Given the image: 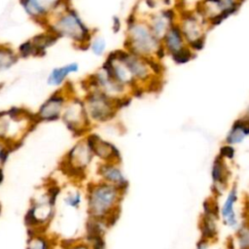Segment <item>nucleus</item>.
Returning <instances> with one entry per match:
<instances>
[{"label":"nucleus","instance_id":"12","mask_svg":"<svg viewBox=\"0 0 249 249\" xmlns=\"http://www.w3.org/2000/svg\"><path fill=\"white\" fill-rule=\"evenodd\" d=\"M97 175L100 181L114 185L124 192L128 188V181L120 164L117 162H101L97 167Z\"/></svg>","mask_w":249,"mask_h":249},{"label":"nucleus","instance_id":"20","mask_svg":"<svg viewBox=\"0 0 249 249\" xmlns=\"http://www.w3.org/2000/svg\"><path fill=\"white\" fill-rule=\"evenodd\" d=\"M55 241L44 231H33L30 234L25 249H53Z\"/></svg>","mask_w":249,"mask_h":249},{"label":"nucleus","instance_id":"31","mask_svg":"<svg viewBox=\"0 0 249 249\" xmlns=\"http://www.w3.org/2000/svg\"><path fill=\"white\" fill-rule=\"evenodd\" d=\"M121 20L118 17H114L113 18V25H112V29L115 33H117L120 29H121Z\"/></svg>","mask_w":249,"mask_h":249},{"label":"nucleus","instance_id":"21","mask_svg":"<svg viewBox=\"0 0 249 249\" xmlns=\"http://www.w3.org/2000/svg\"><path fill=\"white\" fill-rule=\"evenodd\" d=\"M183 36L186 40L192 44L199 39H202V34L200 30V26L197 20L193 17H188L183 23V27L181 29Z\"/></svg>","mask_w":249,"mask_h":249},{"label":"nucleus","instance_id":"26","mask_svg":"<svg viewBox=\"0 0 249 249\" xmlns=\"http://www.w3.org/2000/svg\"><path fill=\"white\" fill-rule=\"evenodd\" d=\"M17 53H18L19 58H27L30 56H35V51H34V47H33L31 40L29 39V40L21 43L18 46Z\"/></svg>","mask_w":249,"mask_h":249},{"label":"nucleus","instance_id":"8","mask_svg":"<svg viewBox=\"0 0 249 249\" xmlns=\"http://www.w3.org/2000/svg\"><path fill=\"white\" fill-rule=\"evenodd\" d=\"M93 158L94 155L84 138L74 144L65 154L61 165L68 176L82 179Z\"/></svg>","mask_w":249,"mask_h":249},{"label":"nucleus","instance_id":"4","mask_svg":"<svg viewBox=\"0 0 249 249\" xmlns=\"http://www.w3.org/2000/svg\"><path fill=\"white\" fill-rule=\"evenodd\" d=\"M161 45L147 22L137 19L133 14L127 18L124 50L142 57H153Z\"/></svg>","mask_w":249,"mask_h":249},{"label":"nucleus","instance_id":"25","mask_svg":"<svg viewBox=\"0 0 249 249\" xmlns=\"http://www.w3.org/2000/svg\"><path fill=\"white\" fill-rule=\"evenodd\" d=\"M107 48L106 41L103 37L98 35H93L90 43H89V49L91 53L96 56H101L104 54Z\"/></svg>","mask_w":249,"mask_h":249},{"label":"nucleus","instance_id":"13","mask_svg":"<svg viewBox=\"0 0 249 249\" xmlns=\"http://www.w3.org/2000/svg\"><path fill=\"white\" fill-rule=\"evenodd\" d=\"M237 199H238L237 188L234 185L230 189L224 202L219 208V215L223 223L227 227L234 230H237V228L240 225V222L235 210Z\"/></svg>","mask_w":249,"mask_h":249},{"label":"nucleus","instance_id":"2","mask_svg":"<svg viewBox=\"0 0 249 249\" xmlns=\"http://www.w3.org/2000/svg\"><path fill=\"white\" fill-rule=\"evenodd\" d=\"M45 26L47 31L53 33L58 39L67 38L81 50L89 49L93 33L72 8L60 14L51 16L47 19Z\"/></svg>","mask_w":249,"mask_h":249},{"label":"nucleus","instance_id":"22","mask_svg":"<svg viewBox=\"0 0 249 249\" xmlns=\"http://www.w3.org/2000/svg\"><path fill=\"white\" fill-rule=\"evenodd\" d=\"M19 59V56L13 48L0 44V72L12 68Z\"/></svg>","mask_w":249,"mask_h":249},{"label":"nucleus","instance_id":"6","mask_svg":"<svg viewBox=\"0 0 249 249\" xmlns=\"http://www.w3.org/2000/svg\"><path fill=\"white\" fill-rule=\"evenodd\" d=\"M84 102L92 124H104L113 120L121 108L127 106L130 102V97L114 99L98 89H90L88 90Z\"/></svg>","mask_w":249,"mask_h":249},{"label":"nucleus","instance_id":"15","mask_svg":"<svg viewBox=\"0 0 249 249\" xmlns=\"http://www.w3.org/2000/svg\"><path fill=\"white\" fill-rule=\"evenodd\" d=\"M173 18V11L166 10L161 11L159 14L152 15L150 17V22L148 23L154 35L161 41L167 30L170 28Z\"/></svg>","mask_w":249,"mask_h":249},{"label":"nucleus","instance_id":"5","mask_svg":"<svg viewBox=\"0 0 249 249\" xmlns=\"http://www.w3.org/2000/svg\"><path fill=\"white\" fill-rule=\"evenodd\" d=\"M59 193V187L50 186L43 194L31 201L24 216V223L29 230L44 231V229L48 227L54 216L55 203Z\"/></svg>","mask_w":249,"mask_h":249},{"label":"nucleus","instance_id":"9","mask_svg":"<svg viewBox=\"0 0 249 249\" xmlns=\"http://www.w3.org/2000/svg\"><path fill=\"white\" fill-rule=\"evenodd\" d=\"M71 94H73V92L67 87L53 91L35 113L37 122L48 123L61 119L62 112Z\"/></svg>","mask_w":249,"mask_h":249},{"label":"nucleus","instance_id":"28","mask_svg":"<svg viewBox=\"0 0 249 249\" xmlns=\"http://www.w3.org/2000/svg\"><path fill=\"white\" fill-rule=\"evenodd\" d=\"M61 249H91L87 241H71L62 242Z\"/></svg>","mask_w":249,"mask_h":249},{"label":"nucleus","instance_id":"17","mask_svg":"<svg viewBox=\"0 0 249 249\" xmlns=\"http://www.w3.org/2000/svg\"><path fill=\"white\" fill-rule=\"evenodd\" d=\"M161 41L163 42L161 43L162 46L166 51L170 53V54L175 53L184 48L182 31L176 25L170 26V28L167 30Z\"/></svg>","mask_w":249,"mask_h":249},{"label":"nucleus","instance_id":"1","mask_svg":"<svg viewBox=\"0 0 249 249\" xmlns=\"http://www.w3.org/2000/svg\"><path fill=\"white\" fill-rule=\"evenodd\" d=\"M124 194V190L100 180L89 184L87 189L89 217L105 220L112 226L118 219Z\"/></svg>","mask_w":249,"mask_h":249},{"label":"nucleus","instance_id":"23","mask_svg":"<svg viewBox=\"0 0 249 249\" xmlns=\"http://www.w3.org/2000/svg\"><path fill=\"white\" fill-rule=\"evenodd\" d=\"M234 241L237 249H249V218H246L237 228Z\"/></svg>","mask_w":249,"mask_h":249},{"label":"nucleus","instance_id":"19","mask_svg":"<svg viewBox=\"0 0 249 249\" xmlns=\"http://www.w3.org/2000/svg\"><path fill=\"white\" fill-rule=\"evenodd\" d=\"M249 134V118L247 120L236 121L230 132L226 137V142L228 145L238 144L244 140V138Z\"/></svg>","mask_w":249,"mask_h":249},{"label":"nucleus","instance_id":"29","mask_svg":"<svg viewBox=\"0 0 249 249\" xmlns=\"http://www.w3.org/2000/svg\"><path fill=\"white\" fill-rule=\"evenodd\" d=\"M12 150L13 149L9 145H7L5 142L0 140V165L1 166H3L4 163L7 161Z\"/></svg>","mask_w":249,"mask_h":249},{"label":"nucleus","instance_id":"32","mask_svg":"<svg viewBox=\"0 0 249 249\" xmlns=\"http://www.w3.org/2000/svg\"><path fill=\"white\" fill-rule=\"evenodd\" d=\"M4 181V171H3V167L0 165V185L3 183Z\"/></svg>","mask_w":249,"mask_h":249},{"label":"nucleus","instance_id":"7","mask_svg":"<svg viewBox=\"0 0 249 249\" xmlns=\"http://www.w3.org/2000/svg\"><path fill=\"white\" fill-rule=\"evenodd\" d=\"M61 120L66 128L75 136H81L87 133L92 125L88 116L84 99L73 94L67 100Z\"/></svg>","mask_w":249,"mask_h":249},{"label":"nucleus","instance_id":"24","mask_svg":"<svg viewBox=\"0 0 249 249\" xmlns=\"http://www.w3.org/2000/svg\"><path fill=\"white\" fill-rule=\"evenodd\" d=\"M83 200L82 193L79 190L68 191L63 196V203L65 206L71 209H78Z\"/></svg>","mask_w":249,"mask_h":249},{"label":"nucleus","instance_id":"27","mask_svg":"<svg viewBox=\"0 0 249 249\" xmlns=\"http://www.w3.org/2000/svg\"><path fill=\"white\" fill-rule=\"evenodd\" d=\"M171 56H172V59L176 63H185V62L189 61L192 58L193 54H192V52L190 50L183 48L182 50L178 51L177 53H172Z\"/></svg>","mask_w":249,"mask_h":249},{"label":"nucleus","instance_id":"18","mask_svg":"<svg viewBox=\"0 0 249 249\" xmlns=\"http://www.w3.org/2000/svg\"><path fill=\"white\" fill-rule=\"evenodd\" d=\"M30 40L34 47L35 56H43L46 53L47 50L56 43L58 38L53 33L46 30V32L37 34Z\"/></svg>","mask_w":249,"mask_h":249},{"label":"nucleus","instance_id":"33","mask_svg":"<svg viewBox=\"0 0 249 249\" xmlns=\"http://www.w3.org/2000/svg\"><path fill=\"white\" fill-rule=\"evenodd\" d=\"M1 209H2V207H1V204H0V214H1Z\"/></svg>","mask_w":249,"mask_h":249},{"label":"nucleus","instance_id":"14","mask_svg":"<svg viewBox=\"0 0 249 249\" xmlns=\"http://www.w3.org/2000/svg\"><path fill=\"white\" fill-rule=\"evenodd\" d=\"M211 178L212 192L217 197V196H221L226 191L230 178V170L225 162V159L221 156H218L212 164Z\"/></svg>","mask_w":249,"mask_h":249},{"label":"nucleus","instance_id":"11","mask_svg":"<svg viewBox=\"0 0 249 249\" xmlns=\"http://www.w3.org/2000/svg\"><path fill=\"white\" fill-rule=\"evenodd\" d=\"M89 147L91 149L94 157H97L102 162L121 161V153L119 149L111 142L102 139L96 133H89L85 137Z\"/></svg>","mask_w":249,"mask_h":249},{"label":"nucleus","instance_id":"16","mask_svg":"<svg viewBox=\"0 0 249 249\" xmlns=\"http://www.w3.org/2000/svg\"><path fill=\"white\" fill-rule=\"evenodd\" d=\"M79 71V64L77 62H69L59 67H54L47 77V84L51 87L62 86L67 78Z\"/></svg>","mask_w":249,"mask_h":249},{"label":"nucleus","instance_id":"3","mask_svg":"<svg viewBox=\"0 0 249 249\" xmlns=\"http://www.w3.org/2000/svg\"><path fill=\"white\" fill-rule=\"evenodd\" d=\"M37 123L35 114L21 107L0 111V140L13 149L20 144Z\"/></svg>","mask_w":249,"mask_h":249},{"label":"nucleus","instance_id":"10","mask_svg":"<svg viewBox=\"0 0 249 249\" xmlns=\"http://www.w3.org/2000/svg\"><path fill=\"white\" fill-rule=\"evenodd\" d=\"M64 0H18L19 5L29 18L45 25L52 13Z\"/></svg>","mask_w":249,"mask_h":249},{"label":"nucleus","instance_id":"30","mask_svg":"<svg viewBox=\"0 0 249 249\" xmlns=\"http://www.w3.org/2000/svg\"><path fill=\"white\" fill-rule=\"evenodd\" d=\"M223 159H229L231 160L234 157V149L231 147V145H225L220 150V155Z\"/></svg>","mask_w":249,"mask_h":249}]
</instances>
